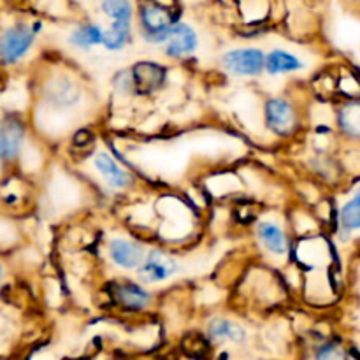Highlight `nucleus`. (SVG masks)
Masks as SVG:
<instances>
[{
	"label": "nucleus",
	"instance_id": "1",
	"mask_svg": "<svg viewBox=\"0 0 360 360\" xmlns=\"http://www.w3.org/2000/svg\"><path fill=\"white\" fill-rule=\"evenodd\" d=\"M41 21H16L0 30V65L14 67L34 48L37 34L41 32Z\"/></svg>",
	"mask_w": 360,
	"mask_h": 360
},
{
	"label": "nucleus",
	"instance_id": "2",
	"mask_svg": "<svg viewBox=\"0 0 360 360\" xmlns=\"http://www.w3.org/2000/svg\"><path fill=\"white\" fill-rule=\"evenodd\" d=\"M139 34L148 44H164L169 37L172 25L178 23V9L162 6L155 0H141L137 7Z\"/></svg>",
	"mask_w": 360,
	"mask_h": 360
},
{
	"label": "nucleus",
	"instance_id": "3",
	"mask_svg": "<svg viewBox=\"0 0 360 360\" xmlns=\"http://www.w3.org/2000/svg\"><path fill=\"white\" fill-rule=\"evenodd\" d=\"M25 139H27V125L23 120L14 115L0 120V171L20 158Z\"/></svg>",
	"mask_w": 360,
	"mask_h": 360
},
{
	"label": "nucleus",
	"instance_id": "4",
	"mask_svg": "<svg viewBox=\"0 0 360 360\" xmlns=\"http://www.w3.org/2000/svg\"><path fill=\"white\" fill-rule=\"evenodd\" d=\"M264 122L278 137H290L299 125L297 111L285 97H271L264 104Z\"/></svg>",
	"mask_w": 360,
	"mask_h": 360
},
{
	"label": "nucleus",
	"instance_id": "5",
	"mask_svg": "<svg viewBox=\"0 0 360 360\" xmlns=\"http://www.w3.org/2000/svg\"><path fill=\"white\" fill-rule=\"evenodd\" d=\"M221 67L227 72L239 77H257L264 72L266 53L260 48L229 49L220 58Z\"/></svg>",
	"mask_w": 360,
	"mask_h": 360
},
{
	"label": "nucleus",
	"instance_id": "6",
	"mask_svg": "<svg viewBox=\"0 0 360 360\" xmlns=\"http://www.w3.org/2000/svg\"><path fill=\"white\" fill-rule=\"evenodd\" d=\"M137 278L143 283H160V281L169 280L179 271V262L160 248L150 250L144 255L143 262L137 267Z\"/></svg>",
	"mask_w": 360,
	"mask_h": 360
},
{
	"label": "nucleus",
	"instance_id": "7",
	"mask_svg": "<svg viewBox=\"0 0 360 360\" xmlns=\"http://www.w3.org/2000/svg\"><path fill=\"white\" fill-rule=\"evenodd\" d=\"M134 95H151L160 90L167 79V69L162 63L141 60L130 67Z\"/></svg>",
	"mask_w": 360,
	"mask_h": 360
},
{
	"label": "nucleus",
	"instance_id": "8",
	"mask_svg": "<svg viewBox=\"0 0 360 360\" xmlns=\"http://www.w3.org/2000/svg\"><path fill=\"white\" fill-rule=\"evenodd\" d=\"M197 48H199V35L192 25L183 21L172 25L167 41L164 42V51L169 58H185L195 53Z\"/></svg>",
	"mask_w": 360,
	"mask_h": 360
},
{
	"label": "nucleus",
	"instance_id": "9",
	"mask_svg": "<svg viewBox=\"0 0 360 360\" xmlns=\"http://www.w3.org/2000/svg\"><path fill=\"white\" fill-rule=\"evenodd\" d=\"M144 255H146V252H144L143 246L136 241H130V239L116 238L109 243V259L112 260L115 266L122 267V269H137L143 262Z\"/></svg>",
	"mask_w": 360,
	"mask_h": 360
},
{
	"label": "nucleus",
	"instance_id": "10",
	"mask_svg": "<svg viewBox=\"0 0 360 360\" xmlns=\"http://www.w3.org/2000/svg\"><path fill=\"white\" fill-rule=\"evenodd\" d=\"M112 295H115V301L129 311H141L148 308L151 302L150 292L141 283H134V281L116 283L112 288Z\"/></svg>",
	"mask_w": 360,
	"mask_h": 360
},
{
	"label": "nucleus",
	"instance_id": "11",
	"mask_svg": "<svg viewBox=\"0 0 360 360\" xmlns=\"http://www.w3.org/2000/svg\"><path fill=\"white\" fill-rule=\"evenodd\" d=\"M94 167L101 172V176L104 178V181L109 186L118 190H127L134 185V178L118 165V162L111 157L109 153H101L94 158Z\"/></svg>",
	"mask_w": 360,
	"mask_h": 360
},
{
	"label": "nucleus",
	"instance_id": "12",
	"mask_svg": "<svg viewBox=\"0 0 360 360\" xmlns=\"http://www.w3.org/2000/svg\"><path fill=\"white\" fill-rule=\"evenodd\" d=\"M257 236L264 248L273 255L281 257L288 252V238L280 225L273 221H260L257 227Z\"/></svg>",
	"mask_w": 360,
	"mask_h": 360
},
{
	"label": "nucleus",
	"instance_id": "13",
	"mask_svg": "<svg viewBox=\"0 0 360 360\" xmlns=\"http://www.w3.org/2000/svg\"><path fill=\"white\" fill-rule=\"evenodd\" d=\"M207 338L213 343H243L246 340V330L232 320L214 319L207 326Z\"/></svg>",
	"mask_w": 360,
	"mask_h": 360
},
{
	"label": "nucleus",
	"instance_id": "14",
	"mask_svg": "<svg viewBox=\"0 0 360 360\" xmlns=\"http://www.w3.org/2000/svg\"><path fill=\"white\" fill-rule=\"evenodd\" d=\"M304 69V63L294 53L285 51V49H273L266 55L264 70L271 76H280V74L295 72V70Z\"/></svg>",
	"mask_w": 360,
	"mask_h": 360
},
{
	"label": "nucleus",
	"instance_id": "15",
	"mask_svg": "<svg viewBox=\"0 0 360 360\" xmlns=\"http://www.w3.org/2000/svg\"><path fill=\"white\" fill-rule=\"evenodd\" d=\"M102 37H104V28L98 23H83L79 27L74 28L69 34V44L74 46L76 49H83L88 51L94 46L102 44Z\"/></svg>",
	"mask_w": 360,
	"mask_h": 360
},
{
	"label": "nucleus",
	"instance_id": "16",
	"mask_svg": "<svg viewBox=\"0 0 360 360\" xmlns=\"http://www.w3.org/2000/svg\"><path fill=\"white\" fill-rule=\"evenodd\" d=\"M132 41V21H111L109 28H104L102 46L108 51H122Z\"/></svg>",
	"mask_w": 360,
	"mask_h": 360
},
{
	"label": "nucleus",
	"instance_id": "17",
	"mask_svg": "<svg viewBox=\"0 0 360 360\" xmlns=\"http://www.w3.org/2000/svg\"><path fill=\"white\" fill-rule=\"evenodd\" d=\"M46 98H48L51 104L65 108V105L76 104L77 98H79V90H77V84L74 83V81L62 77V79L53 81V83L49 84L48 91H46Z\"/></svg>",
	"mask_w": 360,
	"mask_h": 360
},
{
	"label": "nucleus",
	"instance_id": "18",
	"mask_svg": "<svg viewBox=\"0 0 360 360\" xmlns=\"http://www.w3.org/2000/svg\"><path fill=\"white\" fill-rule=\"evenodd\" d=\"M101 11L111 21H134L132 0H101Z\"/></svg>",
	"mask_w": 360,
	"mask_h": 360
},
{
	"label": "nucleus",
	"instance_id": "19",
	"mask_svg": "<svg viewBox=\"0 0 360 360\" xmlns=\"http://www.w3.org/2000/svg\"><path fill=\"white\" fill-rule=\"evenodd\" d=\"M340 224L347 232H354L360 229V188L354 197L341 207Z\"/></svg>",
	"mask_w": 360,
	"mask_h": 360
},
{
	"label": "nucleus",
	"instance_id": "20",
	"mask_svg": "<svg viewBox=\"0 0 360 360\" xmlns=\"http://www.w3.org/2000/svg\"><path fill=\"white\" fill-rule=\"evenodd\" d=\"M340 127L348 136L360 137V104H350L341 109Z\"/></svg>",
	"mask_w": 360,
	"mask_h": 360
},
{
	"label": "nucleus",
	"instance_id": "21",
	"mask_svg": "<svg viewBox=\"0 0 360 360\" xmlns=\"http://www.w3.org/2000/svg\"><path fill=\"white\" fill-rule=\"evenodd\" d=\"M112 84H115V90L120 95L127 97V95H134V84H132V76H130V69L120 70L115 77H112Z\"/></svg>",
	"mask_w": 360,
	"mask_h": 360
},
{
	"label": "nucleus",
	"instance_id": "22",
	"mask_svg": "<svg viewBox=\"0 0 360 360\" xmlns=\"http://www.w3.org/2000/svg\"><path fill=\"white\" fill-rule=\"evenodd\" d=\"M316 360H345V354L338 345L330 343L320 348V352L316 354Z\"/></svg>",
	"mask_w": 360,
	"mask_h": 360
},
{
	"label": "nucleus",
	"instance_id": "23",
	"mask_svg": "<svg viewBox=\"0 0 360 360\" xmlns=\"http://www.w3.org/2000/svg\"><path fill=\"white\" fill-rule=\"evenodd\" d=\"M4 278H6V267H4V262L0 260V285H2Z\"/></svg>",
	"mask_w": 360,
	"mask_h": 360
}]
</instances>
